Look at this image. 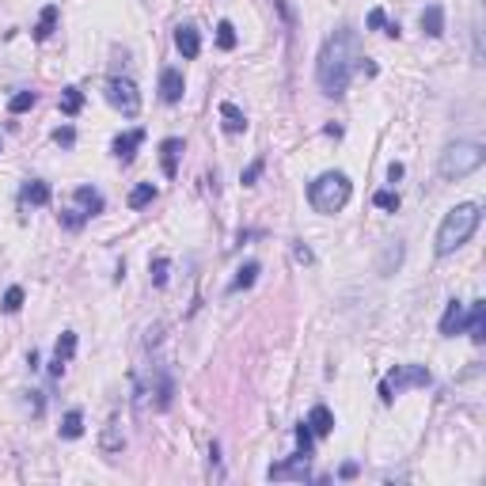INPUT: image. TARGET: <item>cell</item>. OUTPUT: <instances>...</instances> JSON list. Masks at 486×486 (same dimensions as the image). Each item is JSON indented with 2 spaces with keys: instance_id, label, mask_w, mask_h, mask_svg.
I'll use <instances>...</instances> for the list:
<instances>
[{
  "instance_id": "6da1fadb",
  "label": "cell",
  "mask_w": 486,
  "mask_h": 486,
  "mask_svg": "<svg viewBox=\"0 0 486 486\" xmlns=\"http://www.w3.org/2000/svg\"><path fill=\"white\" fill-rule=\"evenodd\" d=\"M361 38L357 31L350 27H338L335 35L323 42V50H319V61H315V80L323 87V95L330 99H342L346 95V87L353 80V72H357L361 65Z\"/></svg>"
},
{
  "instance_id": "7a4b0ae2",
  "label": "cell",
  "mask_w": 486,
  "mask_h": 486,
  "mask_svg": "<svg viewBox=\"0 0 486 486\" xmlns=\"http://www.w3.org/2000/svg\"><path fill=\"white\" fill-rule=\"evenodd\" d=\"M479 220H482V205L479 202H460V205H452L445 220H441V228H437V255L445 259L452 255V251H460L463 243H468L475 236V228H479Z\"/></svg>"
},
{
  "instance_id": "3957f363",
  "label": "cell",
  "mask_w": 486,
  "mask_h": 486,
  "mask_svg": "<svg viewBox=\"0 0 486 486\" xmlns=\"http://www.w3.org/2000/svg\"><path fill=\"white\" fill-rule=\"evenodd\" d=\"M350 194H353V183H350V175H342V171H323V175H315V179L308 183V202H312V209L323 213V217L346 209Z\"/></svg>"
},
{
  "instance_id": "277c9868",
  "label": "cell",
  "mask_w": 486,
  "mask_h": 486,
  "mask_svg": "<svg viewBox=\"0 0 486 486\" xmlns=\"http://www.w3.org/2000/svg\"><path fill=\"white\" fill-rule=\"evenodd\" d=\"M482 163H486L482 145H475V141H456V145H448L445 152H441L437 171H441V179H463V175L479 171Z\"/></svg>"
},
{
  "instance_id": "5b68a950",
  "label": "cell",
  "mask_w": 486,
  "mask_h": 486,
  "mask_svg": "<svg viewBox=\"0 0 486 486\" xmlns=\"http://www.w3.org/2000/svg\"><path fill=\"white\" fill-rule=\"evenodd\" d=\"M107 103L122 110L126 118H137L141 114V92L134 80H126V76H110L107 80Z\"/></svg>"
},
{
  "instance_id": "8992f818",
  "label": "cell",
  "mask_w": 486,
  "mask_h": 486,
  "mask_svg": "<svg viewBox=\"0 0 486 486\" xmlns=\"http://www.w3.org/2000/svg\"><path fill=\"white\" fill-rule=\"evenodd\" d=\"M429 369L426 364H395V369L388 372V377H384V384H388V388L399 395L403 388H429Z\"/></svg>"
},
{
  "instance_id": "52a82bcc",
  "label": "cell",
  "mask_w": 486,
  "mask_h": 486,
  "mask_svg": "<svg viewBox=\"0 0 486 486\" xmlns=\"http://www.w3.org/2000/svg\"><path fill=\"white\" fill-rule=\"evenodd\" d=\"M266 479H296V482H308V479H312V471H308V460L301 456V452H293V460L274 463V468L266 471Z\"/></svg>"
},
{
  "instance_id": "ba28073f",
  "label": "cell",
  "mask_w": 486,
  "mask_h": 486,
  "mask_svg": "<svg viewBox=\"0 0 486 486\" xmlns=\"http://www.w3.org/2000/svg\"><path fill=\"white\" fill-rule=\"evenodd\" d=\"M175 50H179L186 61H194L198 53H202V31L190 27V23H183L179 31H175Z\"/></svg>"
},
{
  "instance_id": "9c48e42d",
  "label": "cell",
  "mask_w": 486,
  "mask_h": 486,
  "mask_svg": "<svg viewBox=\"0 0 486 486\" xmlns=\"http://www.w3.org/2000/svg\"><path fill=\"white\" fill-rule=\"evenodd\" d=\"M183 92H186V84H183V72L179 69H163L160 72V99L168 107H175L183 99Z\"/></svg>"
},
{
  "instance_id": "30bf717a",
  "label": "cell",
  "mask_w": 486,
  "mask_h": 486,
  "mask_svg": "<svg viewBox=\"0 0 486 486\" xmlns=\"http://www.w3.org/2000/svg\"><path fill=\"white\" fill-rule=\"evenodd\" d=\"M463 330L471 335L475 346H482V338H486V304L482 301H475L471 312H463Z\"/></svg>"
},
{
  "instance_id": "8fae6325",
  "label": "cell",
  "mask_w": 486,
  "mask_h": 486,
  "mask_svg": "<svg viewBox=\"0 0 486 486\" xmlns=\"http://www.w3.org/2000/svg\"><path fill=\"white\" fill-rule=\"evenodd\" d=\"M179 156H183V141L179 137H168L160 145V168H163V175L168 179H175L179 175Z\"/></svg>"
},
{
  "instance_id": "7c38bea8",
  "label": "cell",
  "mask_w": 486,
  "mask_h": 486,
  "mask_svg": "<svg viewBox=\"0 0 486 486\" xmlns=\"http://www.w3.org/2000/svg\"><path fill=\"white\" fill-rule=\"evenodd\" d=\"M460 330H463V301H448L445 304V315H441V335L456 338Z\"/></svg>"
},
{
  "instance_id": "4fadbf2b",
  "label": "cell",
  "mask_w": 486,
  "mask_h": 486,
  "mask_svg": "<svg viewBox=\"0 0 486 486\" xmlns=\"http://www.w3.org/2000/svg\"><path fill=\"white\" fill-rule=\"evenodd\" d=\"M72 198H76V205H80L87 217H99V213H103V205H107V202H103V194H99L95 186H76Z\"/></svg>"
},
{
  "instance_id": "5bb4252c",
  "label": "cell",
  "mask_w": 486,
  "mask_h": 486,
  "mask_svg": "<svg viewBox=\"0 0 486 486\" xmlns=\"http://www.w3.org/2000/svg\"><path fill=\"white\" fill-rule=\"evenodd\" d=\"M308 429H312L315 437H330L335 433V414H330L323 403H315L312 414H308Z\"/></svg>"
},
{
  "instance_id": "9a60e30c",
  "label": "cell",
  "mask_w": 486,
  "mask_h": 486,
  "mask_svg": "<svg viewBox=\"0 0 486 486\" xmlns=\"http://www.w3.org/2000/svg\"><path fill=\"white\" fill-rule=\"evenodd\" d=\"M99 448H103L107 456H114V452H122V448H126V433H122L118 418H110V422L103 426V437H99Z\"/></svg>"
},
{
  "instance_id": "2e32d148",
  "label": "cell",
  "mask_w": 486,
  "mask_h": 486,
  "mask_svg": "<svg viewBox=\"0 0 486 486\" xmlns=\"http://www.w3.org/2000/svg\"><path fill=\"white\" fill-rule=\"evenodd\" d=\"M145 141V129H129V134H122L118 141H114V156L122 160V163H129L137 156V145Z\"/></svg>"
},
{
  "instance_id": "e0dca14e",
  "label": "cell",
  "mask_w": 486,
  "mask_h": 486,
  "mask_svg": "<svg viewBox=\"0 0 486 486\" xmlns=\"http://www.w3.org/2000/svg\"><path fill=\"white\" fill-rule=\"evenodd\" d=\"M58 19H61V8L58 4L42 8V16H38V23H35V42H46L53 31H58Z\"/></svg>"
},
{
  "instance_id": "ac0fdd59",
  "label": "cell",
  "mask_w": 486,
  "mask_h": 486,
  "mask_svg": "<svg viewBox=\"0 0 486 486\" xmlns=\"http://www.w3.org/2000/svg\"><path fill=\"white\" fill-rule=\"evenodd\" d=\"M220 118H225V134H232V137L247 129V114L236 103H220Z\"/></svg>"
},
{
  "instance_id": "d6986e66",
  "label": "cell",
  "mask_w": 486,
  "mask_h": 486,
  "mask_svg": "<svg viewBox=\"0 0 486 486\" xmlns=\"http://www.w3.org/2000/svg\"><path fill=\"white\" fill-rule=\"evenodd\" d=\"M422 31H426L429 38H441V35H445V8H441V4H429L426 12H422Z\"/></svg>"
},
{
  "instance_id": "ffe728a7",
  "label": "cell",
  "mask_w": 486,
  "mask_h": 486,
  "mask_svg": "<svg viewBox=\"0 0 486 486\" xmlns=\"http://www.w3.org/2000/svg\"><path fill=\"white\" fill-rule=\"evenodd\" d=\"M259 262H243V266L236 270V278H232V285H228V293H239V289H251V285L259 281Z\"/></svg>"
},
{
  "instance_id": "44dd1931",
  "label": "cell",
  "mask_w": 486,
  "mask_h": 486,
  "mask_svg": "<svg viewBox=\"0 0 486 486\" xmlns=\"http://www.w3.org/2000/svg\"><path fill=\"white\" fill-rule=\"evenodd\" d=\"M23 202H27V205H46V202H50V183L31 179V183L23 186Z\"/></svg>"
},
{
  "instance_id": "7402d4cb",
  "label": "cell",
  "mask_w": 486,
  "mask_h": 486,
  "mask_svg": "<svg viewBox=\"0 0 486 486\" xmlns=\"http://www.w3.org/2000/svg\"><path fill=\"white\" fill-rule=\"evenodd\" d=\"M80 107H84V92H80V87H65V92H61V114L76 118V114H80Z\"/></svg>"
},
{
  "instance_id": "603a6c76",
  "label": "cell",
  "mask_w": 486,
  "mask_h": 486,
  "mask_svg": "<svg viewBox=\"0 0 486 486\" xmlns=\"http://www.w3.org/2000/svg\"><path fill=\"white\" fill-rule=\"evenodd\" d=\"M296 452H301L304 460H312V452H315V433L308 429V422L296 426Z\"/></svg>"
},
{
  "instance_id": "cb8c5ba5",
  "label": "cell",
  "mask_w": 486,
  "mask_h": 486,
  "mask_svg": "<svg viewBox=\"0 0 486 486\" xmlns=\"http://www.w3.org/2000/svg\"><path fill=\"white\" fill-rule=\"evenodd\" d=\"M72 353H76V330H61L58 346H53V357H61L65 364H69V361H72Z\"/></svg>"
},
{
  "instance_id": "d4e9b609",
  "label": "cell",
  "mask_w": 486,
  "mask_h": 486,
  "mask_svg": "<svg viewBox=\"0 0 486 486\" xmlns=\"http://www.w3.org/2000/svg\"><path fill=\"white\" fill-rule=\"evenodd\" d=\"M80 433H84V414L80 411H69V414H65V422H61V437L65 441H76Z\"/></svg>"
},
{
  "instance_id": "484cf974",
  "label": "cell",
  "mask_w": 486,
  "mask_h": 486,
  "mask_svg": "<svg viewBox=\"0 0 486 486\" xmlns=\"http://www.w3.org/2000/svg\"><path fill=\"white\" fill-rule=\"evenodd\" d=\"M152 198H156V186H152V183H141V186H134V190H129V209H145Z\"/></svg>"
},
{
  "instance_id": "4316f807",
  "label": "cell",
  "mask_w": 486,
  "mask_h": 486,
  "mask_svg": "<svg viewBox=\"0 0 486 486\" xmlns=\"http://www.w3.org/2000/svg\"><path fill=\"white\" fill-rule=\"evenodd\" d=\"M35 103H38L35 92H16L12 99H8V110H12V114H23V110H31Z\"/></svg>"
},
{
  "instance_id": "83f0119b",
  "label": "cell",
  "mask_w": 486,
  "mask_h": 486,
  "mask_svg": "<svg viewBox=\"0 0 486 486\" xmlns=\"http://www.w3.org/2000/svg\"><path fill=\"white\" fill-rule=\"evenodd\" d=\"M217 46L220 50H236V27H232L228 19H220V23H217Z\"/></svg>"
},
{
  "instance_id": "f1b7e54d",
  "label": "cell",
  "mask_w": 486,
  "mask_h": 486,
  "mask_svg": "<svg viewBox=\"0 0 486 486\" xmlns=\"http://www.w3.org/2000/svg\"><path fill=\"white\" fill-rule=\"evenodd\" d=\"M148 270H152V285H156V289H163V285H168V270H171V262L160 255V259H152V266H148Z\"/></svg>"
},
{
  "instance_id": "f546056e",
  "label": "cell",
  "mask_w": 486,
  "mask_h": 486,
  "mask_svg": "<svg viewBox=\"0 0 486 486\" xmlns=\"http://www.w3.org/2000/svg\"><path fill=\"white\" fill-rule=\"evenodd\" d=\"M0 308H4L8 315H16L19 308H23V289H19V285H12V289L4 293V304H0Z\"/></svg>"
},
{
  "instance_id": "4dcf8cb0",
  "label": "cell",
  "mask_w": 486,
  "mask_h": 486,
  "mask_svg": "<svg viewBox=\"0 0 486 486\" xmlns=\"http://www.w3.org/2000/svg\"><path fill=\"white\" fill-rule=\"evenodd\" d=\"M372 202H377L380 209H388V213H395V209H399V194H395V190H377V194H372Z\"/></svg>"
},
{
  "instance_id": "1f68e13d",
  "label": "cell",
  "mask_w": 486,
  "mask_h": 486,
  "mask_svg": "<svg viewBox=\"0 0 486 486\" xmlns=\"http://www.w3.org/2000/svg\"><path fill=\"white\" fill-rule=\"evenodd\" d=\"M84 220H87V213H80V209H65V213H61V225L69 228V232L84 228Z\"/></svg>"
},
{
  "instance_id": "d6a6232c",
  "label": "cell",
  "mask_w": 486,
  "mask_h": 486,
  "mask_svg": "<svg viewBox=\"0 0 486 486\" xmlns=\"http://www.w3.org/2000/svg\"><path fill=\"white\" fill-rule=\"evenodd\" d=\"M53 141H58L61 148H69L72 141H76V129L72 126H58V129H53Z\"/></svg>"
},
{
  "instance_id": "836d02e7",
  "label": "cell",
  "mask_w": 486,
  "mask_h": 486,
  "mask_svg": "<svg viewBox=\"0 0 486 486\" xmlns=\"http://www.w3.org/2000/svg\"><path fill=\"white\" fill-rule=\"evenodd\" d=\"M27 411H31V418H42V411H46L42 392H27Z\"/></svg>"
},
{
  "instance_id": "e575fe53",
  "label": "cell",
  "mask_w": 486,
  "mask_h": 486,
  "mask_svg": "<svg viewBox=\"0 0 486 486\" xmlns=\"http://www.w3.org/2000/svg\"><path fill=\"white\" fill-rule=\"evenodd\" d=\"M293 259L301 262V266H312V262H315V255L304 247V243H293Z\"/></svg>"
},
{
  "instance_id": "d590c367",
  "label": "cell",
  "mask_w": 486,
  "mask_h": 486,
  "mask_svg": "<svg viewBox=\"0 0 486 486\" xmlns=\"http://www.w3.org/2000/svg\"><path fill=\"white\" fill-rule=\"evenodd\" d=\"M262 168H266V163H262V160H255V163H251V168L243 171V186H255V183H259V175H262Z\"/></svg>"
},
{
  "instance_id": "8d00e7d4",
  "label": "cell",
  "mask_w": 486,
  "mask_h": 486,
  "mask_svg": "<svg viewBox=\"0 0 486 486\" xmlns=\"http://www.w3.org/2000/svg\"><path fill=\"white\" fill-rule=\"evenodd\" d=\"M364 23H369V31H380L384 23H388V16H384V8H372V12H369V19H364Z\"/></svg>"
},
{
  "instance_id": "74e56055",
  "label": "cell",
  "mask_w": 486,
  "mask_h": 486,
  "mask_svg": "<svg viewBox=\"0 0 486 486\" xmlns=\"http://www.w3.org/2000/svg\"><path fill=\"white\" fill-rule=\"evenodd\" d=\"M61 372H65V361H61V357H53V361H50V377H53V380H61Z\"/></svg>"
},
{
  "instance_id": "f35d334b",
  "label": "cell",
  "mask_w": 486,
  "mask_h": 486,
  "mask_svg": "<svg viewBox=\"0 0 486 486\" xmlns=\"http://www.w3.org/2000/svg\"><path fill=\"white\" fill-rule=\"evenodd\" d=\"M403 171H406L403 163H392V168H388V179H392V183H399V179H403Z\"/></svg>"
},
{
  "instance_id": "ab89813d",
  "label": "cell",
  "mask_w": 486,
  "mask_h": 486,
  "mask_svg": "<svg viewBox=\"0 0 486 486\" xmlns=\"http://www.w3.org/2000/svg\"><path fill=\"white\" fill-rule=\"evenodd\" d=\"M274 4H278V12L285 16V23H293V12H289V4H285V0H274Z\"/></svg>"
},
{
  "instance_id": "60d3db41",
  "label": "cell",
  "mask_w": 486,
  "mask_h": 486,
  "mask_svg": "<svg viewBox=\"0 0 486 486\" xmlns=\"http://www.w3.org/2000/svg\"><path fill=\"white\" fill-rule=\"evenodd\" d=\"M384 35H388V38H399L403 31H399V23H384Z\"/></svg>"
}]
</instances>
